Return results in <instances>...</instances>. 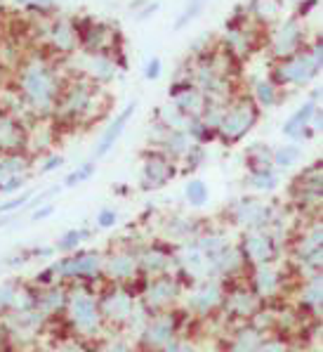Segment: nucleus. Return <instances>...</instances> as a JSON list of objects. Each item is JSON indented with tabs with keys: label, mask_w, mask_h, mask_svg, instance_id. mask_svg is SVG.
I'll use <instances>...</instances> for the list:
<instances>
[{
	"label": "nucleus",
	"mask_w": 323,
	"mask_h": 352,
	"mask_svg": "<svg viewBox=\"0 0 323 352\" xmlns=\"http://www.w3.org/2000/svg\"><path fill=\"white\" fill-rule=\"evenodd\" d=\"M21 93L34 104V109H47L57 95V78L50 72V67L43 62H31L21 72Z\"/></svg>",
	"instance_id": "f257e3e1"
},
{
	"label": "nucleus",
	"mask_w": 323,
	"mask_h": 352,
	"mask_svg": "<svg viewBox=\"0 0 323 352\" xmlns=\"http://www.w3.org/2000/svg\"><path fill=\"white\" fill-rule=\"evenodd\" d=\"M321 69V64L311 57V52H295L290 57H283V62L276 67L274 72V78L276 83H307L316 76V72Z\"/></svg>",
	"instance_id": "f03ea898"
},
{
	"label": "nucleus",
	"mask_w": 323,
	"mask_h": 352,
	"mask_svg": "<svg viewBox=\"0 0 323 352\" xmlns=\"http://www.w3.org/2000/svg\"><path fill=\"white\" fill-rule=\"evenodd\" d=\"M252 121H255V109H252V104L250 102H246V104L239 102V104L231 107L227 113H222L217 126L227 140H239L241 135L252 126Z\"/></svg>",
	"instance_id": "7ed1b4c3"
},
{
	"label": "nucleus",
	"mask_w": 323,
	"mask_h": 352,
	"mask_svg": "<svg viewBox=\"0 0 323 352\" xmlns=\"http://www.w3.org/2000/svg\"><path fill=\"white\" fill-rule=\"evenodd\" d=\"M300 43H302V29L295 19H288L278 26V31L274 34L272 47L276 57H290L300 50Z\"/></svg>",
	"instance_id": "20e7f679"
},
{
	"label": "nucleus",
	"mask_w": 323,
	"mask_h": 352,
	"mask_svg": "<svg viewBox=\"0 0 323 352\" xmlns=\"http://www.w3.org/2000/svg\"><path fill=\"white\" fill-rule=\"evenodd\" d=\"M71 322L80 331H93L99 322V312L95 307V300L90 296L80 294L71 300Z\"/></svg>",
	"instance_id": "39448f33"
},
{
	"label": "nucleus",
	"mask_w": 323,
	"mask_h": 352,
	"mask_svg": "<svg viewBox=\"0 0 323 352\" xmlns=\"http://www.w3.org/2000/svg\"><path fill=\"white\" fill-rule=\"evenodd\" d=\"M21 144L19 123L8 113H0V151H12Z\"/></svg>",
	"instance_id": "423d86ee"
},
{
	"label": "nucleus",
	"mask_w": 323,
	"mask_h": 352,
	"mask_svg": "<svg viewBox=\"0 0 323 352\" xmlns=\"http://www.w3.org/2000/svg\"><path fill=\"white\" fill-rule=\"evenodd\" d=\"M246 253L255 263H267L274 258V241L267 234H252L246 241Z\"/></svg>",
	"instance_id": "0eeeda50"
},
{
	"label": "nucleus",
	"mask_w": 323,
	"mask_h": 352,
	"mask_svg": "<svg viewBox=\"0 0 323 352\" xmlns=\"http://www.w3.org/2000/svg\"><path fill=\"white\" fill-rule=\"evenodd\" d=\"M144 177H147L149 187H160L170 177V164L165 159H160V156H152V159H147V166H144Z\"/></svg>",
	"instance_id": "6e6552de"
},
{
	"label": "nucleus",
	"mask_w": 323,
	"mask_h": 352,
	"mask_svg": "<svg viewBox=\"0 0 323 352\" xmlns=\"http://www.w3.org/2000/svg\"><path fill=\"white\" fill-rule=\"evenodd\" d=\"M134 113V104H130L128 107L125 111L121 113V116L116 118L114 121V126H111L109 130H106L104 133V138H101V142H99V149H97V156H104L106 151H109L111 147H114V142L118 140V135L123 133V128H125V123H128V118H130Z\"/></svg>",
	"instance_id": "1a4fd4ad"
},
{
	"label": "nucleus",
	"mask_w": 323,
	"mask_h": 352,
	"mask_svg": "<svg viewBox=\"0 0 323 352\" xmlns=\"http://www.w3.org/2000/svg\"><path fill=\"white\" fill-rule=\"evenodd\" d=\"M50 38H52V45H55L57 50L69 52L73 47V43H76V31H73V26H69V24H55L50 31Z\"/></svg>",
	"instance_id": "9d476101"
},
{
	"label": "nucleus",
	"mask_w": 323,
	"mask_h": 352,
	"mask_svg": "<svg viewBox=\"0 0 323 352\" xmlns=\"http://www.w3.org/2000/svg\"><path fill=\"white\" fill-rule=\"evenodd\" d=\"M252 10L262 21H274L281 12V0H255L252 3Z\"/></svg>",
	"instance_id": "9b49d317"
},
{
	"label": "nucleus",
	"mask_w": 323,
	"mask_h": 352,
	"mask_svg": "<svg viewBox=\"0 0 323 352\" xmlns=\"http://www.w3.org/2000/svg\"><path fill=\"white\" fill-rule=\"evenodd\" d=\"M90 104V88L88 85H76V88L69 93L67 109L69 111H83Z\"/></svg>",
	"instance_id": "f8f14e48"
},
{
	"label": "nucleus",
	"mask_w": 323,
	"mask_h": 352,
	"mask_svg": "<svg viewBox=\"0 0 323 352\" xmlns=\"http://www.w3.org/2000/svg\"><path fill=\"white\" fill-rule=\"evenodd\" d=\"M147 296H152V302H165L175 296V284L168 279H160V281H154L152 284V291H147Z\"/></svg>",
	"instance_id": "ddd939ff"
},
{
	"label": "nucleus",
	"mask_w": 323,
	"mask_h": 352,
	"mask_svg": "<svg viewBox=\"0 0 323 352\" xmlns=\"http://www.w3.org/2000/svg\"><path fill=\"white\" fill-rule=\"evenodd\" d=\"M311 116H314V104H304L302 111H298L288 121V126H285V135H298V130H302Z\"/></svg>",
	"instance_id": "4468645a"
},
{
	"label": "nucleus",
	"mask_w": 323,
	"mask_h": 352,
	"mask_svg": "<svg viewBox=\"0 0 323 352\" xmlns=\"http://www.w3.org/2000/svg\"><path fill=\"white\" fill-rule=\"evenodd\" d=\"M147 333H154V336H147V340L152 345L160 343V340H165V345H168V338H170V324L165 322V319H158V322H154L152 327L147 329Z\"/></svg>",
	"instance_id": "2eb2a0df"
},
{
	"label": "nucleus",
	"mask_w": 323,
	"mask_h": 352,
	"mask_svg": "<svg viewBox=\"0 0 323 352\" xmlns=\"http://www.w3.org/2000/svg\"><path fill=\"white\" fill-rule=\"evenodd\" d=\"M24 168H26L24 159H17V156H0V180L8 175H17Z\"/></svg>",
	"instance_id": "dca6fc26"
},
{
	"label": "nucleus",
	"mask_w": 323,
	"mask_h": 352,
	"mask_svg": "<svg viewBox=\"0 0 323 352\" xmlns=\"http://www.w3.org/2000/svg\"><path fill=\"white\" fill-rule=\"evenodd\" d=\"M130 272H132V260L128 256H118L109 263V274H114L118 279L130 277Z\"/></svg>",
	"instance_id": "f3484780"
},
{
	"label": "nucleus",
	"mask_w": 323,
	"mask_h": 352,
	"mask_svg": "<svg viewBox=\"0 0 323 352\" xmlns=\"http://www.w3.org/2000/svg\"><path fill=\"white\" fill-rule=\"evenodd\" d=\"M187 199H189L191 204H203L208 199V189H206V185H203V182H189V185H187Z\"/></svg>",
	"instance_id": "a211bd4d"
},
{
	"label": "nucleus",
	"mask_w": 323,
	"mask_h": 352,
	"mask_svg": "<svg viewBox=\"0 0 323 352\" xmlns=\"http://www.w3.org/2000/svg\"><path fill=\"white\" fill-rule=\"evenodd\" d=\"M255 93H257V100H260L262 107H269L274 100H276V88H274L272 83H257Z\"/></svg>",
	"instance_id": "6ab92c4d"
},
{
	"label": "nucleus",
	"mask_w": 323,
	"mask_h": 352,
	"mask_svg": "<svg viewBox=\"0 0 323 352\" xmlns=\"http://www.w3.org/2000/svg\"><path fill=\"white\" fill-rule=\"evenodd\" d=\"M203 3H206V0H189V5L184 8V14H182V17L177 19V29H180V26H184L187 21H191L193 17H196L198 10L203 8Z\"/></svg>",
	"instance_id": "aec40b11"
},
{
	"label": "nucleus",
	"mask_w": 323,
	"mask_h": 352,
	"mask_svg": "<svg viewBox=\"0 0 323 352\" xmlns=\"http://www.w3.org/2000/svg\"><path fill=\"white\" fill-rule=\"evenodd\" d=\"M300 156V149L298 147H285L281 149L276 154V164L278 166H290V164H295V159Z\"/></svg>",
	"instance_id": "412c9836"
},
{
	"label": "nucleus",
	"mask_w": 323,
	"mask_h": 352,
	"mask_svg": "<svg viewBox=\"0 0 323 352\" xmlns=\"http://www.w3.org/2000/svg\"><path fill=\"white\" fill-rule=\"evenodd\" d=\"M274 286H276V277H274V274H269V272H260V279H257V289H260V294L267 296Z\"/></svg>",
	"instance_id": "4be33fe9"
},
{
	"label": "nucleus",
	"mask_w": 323,
	"mask_h": 352,
	"mask_svg": "<svg viewBox=\"0 0 323 352\" xmlns=\"http://www.w3.org/2000/svg\"><path fill=\"white\" fill-rule=\"evenodd\" d=\"M274 182H276V177H274L272 173L267 170V168L255 175V187H260V189H272Z\"/></svg>",
	"instance_id": "5701e85b"
},
{
	"label": "nucleus",
	"mask_w": 323,
	"mask_h": 352,
	"mask_svg": "<svg viewBox=\"0 0 323 352\" xmlns=\"http://www.w3.org/2000/svg\"><path fill=\"white\" fill-rule=\"evenodd\" d=\"M93 170H95V166H93V164H88V166H85V168H80L78 173H73V175H69L67 185H76L78 180H85V177H88V175H90V173H93Z\"/></svg>",
	"instance_id": "b1692460"
},
{
	"label": "nucleus",
	"mask_w": 323,
	"mask_h": 352,
	"mask_svg": "<svg viewBox=\"0 0 323 352\" xmlns=\"http://www.w3.org/2000/svg\"><path fill=\"white\" fill-rule=\"evenodd\" d=\"M158 74H160V59H152V62L147 64V72H144V76H147V78H158Z\"/></svg>",
	"instance_id": "393cba45"
},
{
	"label": "nucleus",
	"mask_w": 323,
	"mask_h": 352,
	"mask_svg": "<svg viewBox=\"0 0 323 352\" xmlns=\"http://www.w3.org/2000/svg\"><path fill=\"white\" fill-rule=\"evenodd\" d=\"M116 223V213L114 210H104V213L99 215V225L101 227H109V225H114Z\"/></svg>",
	"instance_id": "a878e982"
}]
</instances>
